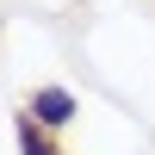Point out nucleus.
Returning a JSON list of instances; mask_svg holds the SVG:
<instances>
[{
    "instance_id": "2",
    "label": "nucleus",
    "mask_w": 155,
    "mask_h": 155,
    "mask_svg": "<svg viewBox=\"0 0 155 155\" xmlns=\"http://www.w3.org/2000/svg\"><path fill=\"white\" fill-rule=\"evenodd\" d=\"M19 155H62V149H56V137H50L31 112H19Z\"/></svg>"
},
{
    "instance_id": "1",
    "label": "nucleus",
    "mask_w": 155,
    "mask_h": 155,
    "mask_svg": "<svg viewBox=\"0 0 155 155\" xmlns=\"http://www.w3.org/2000/svg\"><path fill=\"white\" fill-rule=\"evenodd\" d=\"M25 112H31L44 130H62V124H74V112H81V106H74V93H68V87H56V81H50V87H31Z\"/></svg>"
}]
</instances>
